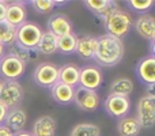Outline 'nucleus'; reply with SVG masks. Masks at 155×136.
I'll use <instances>...</instances> for the list:
<instances>
[{
	"mask_svg": "<svg viewBox=\"0 0 155 136\" xmlns=\"http://www.w3.org/2000/svg\"><path fill=\"white\" fill-rule=\"evenodd\" d=\"M104 78H102L101 69L95 65H87L80 68L79 74V86L87 90L95 91L98 87H101Z\"/></svg>",
	"mask_w": 155,
	"mask_h": 136,
	"instance_id": "obj_10",
	"label": "nucleus"
},
{
	"mask_svg": "<svg viewBox=\"0 0 155 136\" xmlns=\"http://www.w3.org/2000/svg\"><path fill=\"white\" fill-rule=\"evenodd\" d=\"M5 22L11 25V26L16 27L26 22V10H25V3L23 2H12L8 3L7 5V11H5Z\"/></svg>",
	"mask_w": 155,
	"mask_h": 136,
	"instance_id": "obj_13",
	"label": "nucleus"
},
{
	"mask_svg": "<svg viewBox=\"0 0 155 136\" xmlns=\"http://www.w3.org/2000/svg\"><path fill=\"white\" fill-rule=\"evenodd\" d=\"M23 99V87L18 80H5L0 91V104L8 110L18 108Z\"/></svg>",
	"mask_w": 155,
	"mask_h": 136,
	"instance_id": "obj_4",
	"label": "nucleus"
},
{
	"mask_svg": "<svg viewBox=\"0 0 155 136\" xmlns=\"http://www.w3.org/2000/svg\"><path fill=\"white\" fill-rule=\"evenodd\" d=\"M105 29H106L107 34L116 38H123L131 32L132 26H134V21H132L131 15L125 11L117 8L113 11L110 15H107L104 19Z\"/></svg>",
	"mask_w": 155,
	"mask_h": 136,
	"instance_id": "obj_2",
	"label": "nucleus"
},
{
	"mask_svg": "<svg viewBox=\"0 0 155 136\" xmlns=\"http://www.w3.org/2000/svg\"><path fill=\"white\" fill-rule=\"evenodd\" d=\"M155 85H148L147 90H146V97H150V98H155Z\"/></svg>",
	"mask_w": 155,
	"mask_h": 136,
	"instance_id": "obj_33",
	"label": "nucleus"
},
{
	"mask_svg": "<svg viewBox=\"0 0 155 136\" xmlns=\"http://www.w3.org/2000/svg\"><path fill=\"white\" fill-rule=\"evenodd\" d=\"M30 4H31L33 7L35 8V11H38L40 14L51 12L54 7L53 0H34V2H30Z\"/></svg>",
	"mask_w": 155,
	"mask_h": 136,
	"instance_id": "obj_29",
	"label": "nucleus"
},
{
	"mask_svg": "<svg viewBox=\"0 0 155 136\" xmlns=\"http://www.w3.org/2000/svg\"><path fill=\"white\" fill-rule=\"evenodd\" d=\"M97 51L94 55V60L99 65L113 67L117 65L124 57V44L120 38L112 37L109 34H104L97 38Z\"/></svg>",
	"mask_w": 155,
	"mask_h": 136,
	"instance_id": "obj_1",
	"label": "nucleus"
},
{
	"mask_svg": "<svg viewBox=\"0 0 155 136\" xmlns=\"http://www.w3.org/2000/svg\"><path fill=\"white\" fill-rule=\"evenodd\" d=\"M37 52L42 55H53L57 52V37L49 32H42L41 40L37 45Z\"/></svg>",
	"mask_w": 155,
	"mask_h": 136,
	"instance_id": "obj_22",
	"label": "nucleus"
},
{
	"mask_svg": "<svg viewBox=\"0 0 155 136\" xmlns=\"http://www.w3.org/2000/svg\"><path fill=\"white\" fill-rule=\"evenodd\" d=\"M84 5L94 12L95 15H98L99 18L105 19L107 15L117 10V3L112 2V0H86Z\"/></svg>",
	"mask_w": 155,
	"mask_h": 136,
	"instance_id": "obj_16",
	"label": "nucleus"
},
{
	"mask_svg": "<svg viewBox=\"0 0 155 136\" xmlns=\"http://www.w3.org/2000/svg\"><path fill=\"white\" fill-rule=\"evenodd\" d=\"M14 135H15V132H12L8 127H5L4 124L0 125V136H14Z\"/></svg>",
	"mask_w": 155,
	"mask_h": 136,
	"instance_id": "obj_30",
	"label": "nucleus"
},
{
	"mask_svg": "<svg viewBox=\"0 0 155 136\" xmlns=\"http://www.w3.org/2000/svg\"><path fill=\"white\" fill-rule=\"evenodd\" d=\"M11 56L16 57L18 60H21L23 64H26L27 61L30 60V51L26 48H23V46H21L19 44H12V45L10 46V53Z\"/></svg>",
	"mask_w": 155,
	"mask_h": 136,
	"instance_id": "obj_27",
	"label": "nucleus"
},
{
	"mask_svg": "<svg viewBox=\"0 0 155 136\" xmlns=\"http://www.w3.org/2000/svg\"><path fill=\"white\" fill-rule=\"evenodd\" d=\"M5 55V52H4V46L2 45V44H0V59H2L3 56H4Z\"/></svg>",
	"mask_w": 155,
	"mask_h": 136,
	"instance_id": "obj_36",
	"label": "nucleus"
},
{
	"mask_svg": "<svg viewBox=\"0 0 155 136\" xmlns=\"http://www.w3.org/2000/svg\"><path fill=\"white\" fill-rule=\"evenodd\" d=\"M25 72V64L11 55H4L0 59V75L5 80H18Z\"/></svg>",
	"mask_w": 155,
	"mask_h": 136,
	"instance_id": "obj_8",
	"label": "nucleus"
},
{
	"mask_svg": "<svg viewBox=\"0 0 155 136\" xmlns=\"http://www.w3.org/2000/svg\"><path fill=\"white\" fill-rule=\"evenodd\" d=\"M135 30L144 40L155 41V18L153 15H142L135 22Z\"/></svg>",
	"mask_w": 155,
	"mask_h": 136,
	"instance_id": "obj_15",
	"label": "nucleus"
},
{
	"mask_svg": "<svg viewBox=\"0 0 155 136\" xmlns=\"http://www.w3.org/2000/svg\"><path fill=\"white\" fill-rule=\"evenodd\" d=\"M14 136H33L31 132H27V131H21V132H16Z\"/></svg>",
	"mask_w": 155,
	"mask_h": 136,
	"instance_id": "obj_34",
	"label": "nucleus"
},
{
	"mask_svg": "<svg viewBox=\"0 0 155 136\" xmlns=\"http://www.w3.org/2000/svg\"><path fill=\"white\" fill-rule=\"evenodd\" d=\"M25 124H26V113L19 108L8 110L7 117L4 120V125L8 127L12 132H21L23 131Z\"/></svg>",
	"mask_w": 155,
	"mask_h": 136,
	"instance_id": "obj_19",
	"label": "nucleus"
},
{
	"mask_svg": "<svg viewBox=\"0 0 155 136\" xmlns=\"http://www.w3.org/2000/svg\"><path fill=\"white\" fill-rule=\"evenodd\" d=\"M76 41H78V37L74 34V33L57 38V51H59L60 53H63V55L75 53Z\"/></svg>",
	"mask_w": 155,
	"mask_h": 136,
	"instance_id": "obj_25",
	"label": "nucleus"
},
{
	"mask_svg": "<svg viewBox=\"0 0 155 136\" xmlns=\"http://www.w3.org/2000/svg\"><path fill=\"white\" fill-rule=\"evenodd\" d=\"M128 5L131 7V10L136 12H147L154 5V2L153 0H129Z\"/></svg>",
	"mask_w": 155,
	"mask_h": 136,
	"instance_id": "obj_28",
	"label": "nucleus"
},
{
	"mask_svg": "<svg viewBox=\"0 0 155 136\" xmlns=\"http://www.w3.org/2000/svg\"><path fill=\"white\" fill-rule=\"evenodd\" d=\"M16 40V27L11 26L8 22L0 21V44L3 46H11Z\"/></svg>",
	"mask_w": 155,
	"mask_h": 136,
	"instance_id": "obj_24",
	"label": "nucleus"
},
{
	"mask_svg": "<svg viewBox=\"0 0 155 136\" xmlns=\"http://www.w3.org/2000/svg\"><path fill=\"white\" fill-rule=\"evenodd\" d=\"M34 82L41 87L52 88L59 82V67L52 63H41L34 69Z\"/></svg>",
	"mask_w": 155,
	"mask_h": 136,
	"instance_id": "obj_7",
	"label": "nucleus"
},
{
	"mask_svg": "<svg viewBox=\"0 0 155 136\" xmlns=\"http://www.w3.org/2000/svg\"><path fill=\"white\" fill-rule=\"evenodd\" d=\"M2 87H3V80L0 79V91H2Z\"/></svg>",
	"mask_w": 155,
	"mask_h": 136,
	"instance_id": "obj_37",
	"label": "nucleus"
},
{
	"mask_svg": "<svg viewBox=\"0 0 155 136\" xmlns=\"http://www.w3.org/2000/svg\"><path fill=\"white\" fill-rule=\"evenodd\" d=\"M41 35H42V30L40 26H37L33 22H25L22 26L16 29L15 42L23 48L29 49V51H34V49H37Z\"/></svg>",
	"mask_w": 155,
	"mask_h": 136,
	"instance_id": "obj_3",
	"label": "nucleus"
},
{
	"mask_svg": "<svg viewBox=\"0 0 155 136\" xmlns=\"http://www.w3.org/2000/svg\"><path fill=\"white\" fill-rule=\"evenodd\" d=\"M132 91H134V83L128 78H117L116 80H113L110 86V94L114 95L129 97Z\"/></svg>",
	"mask_w": 155,
	"mask_h": 136,
	"instance_id": "obj_23",
	"label": "nucleus"
},
{
	"mask_svg": "<svg viewBox=\"0 0 155 136\" xmlns=\"http://www.w3.org/2000/svg\"><path fill=\"white\" fill-rule=\"evenodd\" d=\"M136 120L144 129H151L155 125V98L144 95L139 99Z\"/></svg>",
	"mask_w": 155,
	"mask_h": 136,
	"instance_id": "obj_6",
	"label": "nucleus"
},
{
	"mask_svg": "<svg viewBox=\"0 0 155 136\" xmlns=\"http://www.w3.org/2000/svg\"><path fill=\"white\" fill-rule=\"evenodd\" d=\"M51 93L53 99L60 105H68L74 102V94H75V87L67 86L64 83L57 82L53 87L51 88Z\"/></svg>",
	"mask_w": 155,
	"mask_h": 136,
	"instance_id": "obj_18",
	"label": "nucleus"
},
{
	"mask_svg": "<svg viewBox=\"0 0 155 136\" xmlns=\"http://www.w3.org/2000/svg\"><path fill=\"white\" fill-rule=\"evenodd\" d=\"M118 135L120 136H137L142 131L139 121L134 116H125V117L120 118L117 124Z\"/></svg>",
	"mask_w": 155,
	"mask_h": 136,
	"instance_id": "obj_21",
	"label": "nucleus"
},
{
	"mask_svg": "<svg viewBox=\"0 0 155 136\" xmlns=\"http://www.w3.org/2000/svg\"><path fill=\"white\" fill-rule=\"evenodd\" d=\"M7 113H8V109L0 104V125L4 124V120H5V117H7Z\"/></svg>",
	"mask_w": 155,
	"mask_h": 136,
	"instance_id": "obj_32",
	"label": "nucleus"
},
{
	"mask_svg": "<svg viewBox=\"0 0 155 136\" xmlns=\"http://www.w3.org/2000/svg\"><path fill=\"white\" fill-rule=\"evenodd\" d=\"M79 74L80 68L75 64H64L61 68H59V82L64 83L71 87L79 86Z\"/></svg>",
	"mask_w": 155,
	"mask_h": 136,
	"instance_id": "obj_20",
	"label": "nucleus"
},
{
	"mask_svg": "<svg viewBox=\"0 0 155 136\" xmlns=\"http://www.w3.org/2000/svg\"><path fill=\"white\" fill-rule=\"evenodd\" d=\"M7 5H8V2H3V0H0V21H4Z\"/></svg>",
	"mask_w": 155,
	"mask_h": 136,
	"instance_id": "obj_31",
	"label": "nucleus"
},
{
	"mask_svg": "<svg viewBox=\"0 0 155 136\" xmlns=\"http://www.w3.org/2000/svg\"><path fill=\"white\" fill-rule=\"evenodd\" d=\"M104 109L112 117L123 118L131 110V99H129V97L109 94V97H106L104 102Z\"/></svg>",
	"mask_w": 155,
	"mask_h": 136,
	"instance_id": "obj_5",
	"label": "nucleus"
},
{
	"mask_svg": "<svg viewBox=\"0 0 155 136\" xmlns=\"http://www.w3.org/2000/svg\"><path fill=\"white\" fill-rule=\"evenodd\" d=\"M72 22L70 18L61 14H56V15L51 16L48 21V32L56 35L57 38L63 37V35H68L72 33Z\"/></svg>",
	"mask_w": 155,
	"mask_h": 136,
	"instance_id": "obj_12",
	"label": "nucleus"
},
{
	"mask_svg": "<svg viewBox=\"0 0 155 136\" xmlns=\"http://www.w3.org/2000/svg\"><path fill=\"white\" fill-rule=\"evenodd\" d=\"M135 72H136V76L139 78V80L144 83L146 86L155 85V57L150 55V56L139 60Z\"/></svg>",
	"mask_w": 155,
	"mask_h": 136,
	"instance_id": "obj_11",
	"label": "nucleus"
},
{
	"mask_svg": "<svg viewBox=\"0 0 155 136\" xmlns=\"http://www.w3.org/2000/svg\"><path fill=\"white\" fill-rule=\"evenodd\" d=\"M71 136H101V129L95 124L83 123L74 127Z\"/></svg>",
	"mask_w": 155,
	"mask_h": 136,
	"instance_id": "obj_26",
	"label": "nucleus"
},
{
	"mask_svg": "<svg viewBox=\"0 0 155 136\" xmlns=\"http://www.w3.org/2000/svg\"><path fill=\"white\" fill-rule=\"evenodd\" d=\"M97 42H98L97 37H93V35L78 37L75 53L79 55V57L82 60L94 59V55H95V51H97Z\"/></svg>",
	"mask_w": 155,
	"mask_h": 136,
	"instance_id": "obj_14",
	"label": "nucleus"
},
{
	"mask_svg": "<svg viewBox=\"0 0 155 136\" xmlns=\"http://www.w3.org/2000/svg\"><path fill=\"white\" fill-rule=\"evenodd\" d=\"M33 136H54L56 134V120L52 116H41L34 121Z\"/></svg>",
	"mask_w": 155,
	"mask_h": 136,
	"instance_id": "obj_17",
	"label": "nucleus"
},
{
	"mask_svg": "<svg viewBox=\"0 0 155 136\" xmlns=\"http://www.w3.org/2000/svg\"><path fill=\"white\" fill-rule=\"evenodd\" d=\"M74 101L78 105V108L84 112H94L99 106V95L97 91L87 90L80 86L75 87V94H74Z\"/></svg>",
	"mask_w": 155,
	"mask_h": 136,
	"instance_id": "obj_9",
	"label": "nucleus"
},
{
	"mask_svg": "<svg viewBox=\"0 0 155 136\" xmlns=\"http://www.w3.org/2000/svg\"><path fill=\"white\" fill-rule=\"evenodd\" d=\"M53 4H54V7H57V5H65V4H68V2H60V0H53Z\"/></svg>",
	"mask_w": 155,
	"mask_h": 136,
	"instance_id": "obj_35",
	"label": "nucleus"
}]
</instances>
